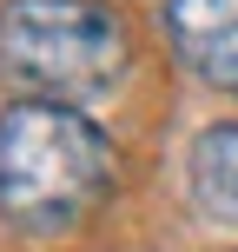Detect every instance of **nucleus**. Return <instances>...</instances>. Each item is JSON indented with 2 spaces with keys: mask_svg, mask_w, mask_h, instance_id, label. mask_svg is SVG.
<instances>
[{
  "mask_svg": "<svg viewBox=\"0 0 238 252\" xmlns=\"http://www.w3.org/2000/svg\"><path fill=\"white\" fill-rule=\"evenodd\" d=\"M185 179H192V206L218 226H238V120H218L192 139L185 153Z\"/></svg>",
  "mask_w": 238,
  "mask_h": 252,
  "instance_id": "20e7f679",
  "label": "nucleus"
},
{
  "mask_svg": "<svg viewBox=\"0 0 238 252\" xmlns=\"http://www.w3.org/2000/svg\"><path fill=\"white\" fill-rule=\"evenodd\" d=\"M126 73V20L106 0H0V80L26 100L86 106Z\"/></svg>",
  "mask_w": 238,
  "mask_h": 252,
  "instance_id": "f03ea898",
  "label": "nucleus"
},
{
  "mask_svg": "<svg viewBox=\"0 0 238 252\" xmlns=\"http://www.w3.org/2000/svg\"><path fill=\"white\" fill-rule=\"evenodd\" d=\"M159 27L185 73L218 93H238V0H165Z\"/></svg>",
  "mask_w": 238,
  "mask_h": 252,
  "instance_id": "7ed1b4c3",
  "label": "nucleus"
},
{
  "mask_svg": "<svg viewBox=\"0 0 238 252\" xmlns=\"http://www.w3.org/2000/svg\"><path fill=\"white\" fill-rule=\"evenodd\" d=\"M113 192V146L79 106H0V219L26 239L79 232Z\"/></svg>",
  "mask_w": 238,
  "mask_h": 252,
  "instance_id": "f257e3e1",
  "label": "nucleus"
},
{
  "mask_svg": "<svg viewBox=\"0 0 238 252\" xmlns=\"http://www.w3.org/2000/svg\"><path fill=\"white\" fill-rule=\"evenodd\" d=\"M232 252H238V246H232Z\"/></svg>",
  "mask_w": 238,
  "mask_h": 252,
  "instance_id": "39448f33",
  "label": "nucleus"
}]
</instances>
